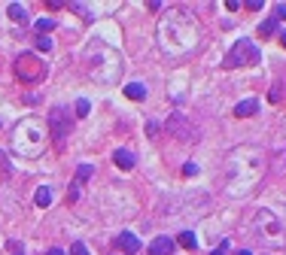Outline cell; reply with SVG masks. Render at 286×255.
Wrapping results in <instances>:
<instances>
[{"label":"cell","instance_id":"5b68a950","mask_svg":"<svg viewBox=\"0 0 286 255\" xmlns=\"http://www.w3.org/2000/svg\"><path fill=\"white\" fill-rule=\"evenodd\" d=\"M113 161H116L122 170H131V167L137 164V158H134V152H131V149H116V152H113Z\"/></svg>","mask_w":286,"mask_h":255},{"label":"cell","instance_id":"cb8c5ba5","mask_svg":"<svg viewBox=\"0 0 286 255\" xmlns=\"http://www.w3.org/2000/svg\"><path fill=\"white\" fill-rule=\"evenodd\" d=\"M9 249H12V255H24L21 252V243H9Z\"/></svg>","mask_w":286,"mask_h":255},{"label":"cell","instance_id":"d4e9b609","mask_svg":"<svg viewBox=\"0 0 286 255\" xmlns=\"http://www.w3.org/2000/svg\"><path fill=\"white\" fill-rule=\"evenodd\" d=\"M274 18H277V21H280V18H286V6H277V15H274Z\"/></svg>","mask_w":286,"mask_h":255},{"label":"cell","instance_id":"484cf974","mask_svg":"<svg viewBox=\"0 0 286 255\" xmlns=\"http://www.w3.org/2000/svg\"><path fill=\"white\" fill-rule=\"evenodd\" d=\"M49 255H64V249H49Z\"/></svg>","mask_w":286,"mask_h":255},{"label":"cell","instance_id":"30bf717a","mask_svg":"<svg viewBox=\"0 0 286 255\" xmlns=\"http://www.w3.org/2000/svg\"><path fill=\"white\" fill-rule=\"evenodd\" d=\"M52 204V192L43 186V189H37V207H49Z\"/></svg>","mask_w":286,"mask_h":255},{"label":"cell","instance_id":"603a6c76","mask_svg":"<svg viewBox=\"0 0 286 255\" xmlns=\"http://www.w3.org/2000/svg\"><path fill=\"white\" fill-rule=\"evenodd\" d=\"M244 6H250V9H262L265 3H262V0H250V3H244Z\"/></svg>","mask_w":286,"mask_h":255},{"label":"cell","instance_id":"277c9868","mask_svg":"<svg viewBox=\"0 0 286 255\" xmlns=\"http://www.w3.org/2000/svg\"><path fill=\"white\" fill-rule=\"evenodd\" d=\"M116 246H119L122 252H137V249H140V240H137L131 231H122V234L116 237Z\"/></svg>","mask_w":286,"mask_h":255},{"label":"cell","instance_id":"5bb4252c","mask_svg":"<svg viewBox=\"0 0 286 255\" xmlns=\"http://www.w3.org/2000/svg\"><path fill=\"white\" fill-rule=\"evenodd\" d=\"M88 110H91V106H88V100H85V97H79V100H76V116H79V119H85V116H88Z\"/></svg>","mask_w":286,"mask_h":255},{"label":"cell","instance_id":"2e32d148","mask_svg":"<svg viewBox=\"0 0 286 255\" xmlns=\"http://www.w3.org/2000/svg\"><path fill=\"white\" fill-rule=\"evenodd\" d=\"M9 170H12V167H9V158H6V152L0 149V176H9Z\"/></svg>","mask_w":286,"mask_h":255},{"label":"cell","instance_id":"d6986e66","mask_svg":"<svg viewBox=\"0 0 286 255\" xmlns=\"http://www.w3.org/2000/svg\"><path fill=\"white\" fill-rule=\"evenodd\" d=\"M229 249H232V246H229V240H223V243L216 246V252H213V255H229Z\"/></svg>","mask_w":286,"mask_h":255},{"label":"cell","instance_id":"ac0fdd59","mask_svg":"<svg viewBox=\"0 0 286 255\" xmlns=\"http://www.w3.org/2000/svg\"><path fill=\"white\" fill-rule=\"evenodd\" d=\"M37 49H40V52H49V49H52L49 37H40V40H37Z\"/></svg>","mask_w":286,"mask_h":255},{"label":"cell","instance_id":"44dd1931","mask_svg":"<svg viewBox=\"0 0 286 255\" xmlns=\"http://www.w3.org/2000/svg\"><path fill=\"white\" fill-rule=\"evenodd\" d=\"M67 198H70V201H76V198H79V183H73V186H70V195H67Z\"/></svg>","mask_w":286,"mask_h":255},{"label":"cell","instance_id":"8fae6325","mask_svg":"<svg viewBox=\"0 0 286 255\" xmlns=\"http://www.w3.org/2000/svg\"><path fill=\"white\" fill-rule=\"evenodd\" d=\"M180 243H183L186 249H195V246H198V240H195L192 231H180Z\"/></svg>","mask_w":286,"mask_h":255},{"label":"cell","instance_id":"8992f818","mask_svg":"<svg viewBox=\"0 0 286 255\" xmlns=\"http://www.w3.org/2000/svg\"><path fill=\"white\" fill-rule=\"evenodd\" d=\"M174 252V240L171 237H155L149 243V255H171Z\"/></svg>","mask_w":286,"mask_h":255},{"label":"cell","instance_id":"7402d4cb","mask_svg":"<svg viewBox=\"0 0 286 255\" xmlns=\"http://www.w3.org/2000/svg\"><path fill=\"white\" fill-rule=\"evenodd\" d=\"M183 173H186V176H195V173H198V167H195V164H186V167H183Z\"/></svg>","mask_w":286,"mask_h":255},{"label":"cell","instance_id":"4fadbf2b","mask_svg":"<svg viewBox=\"0 0 286 255\" xmlns=\"http://www.w3.org/2000/svg\"><path fill=\"white\" fill-rule=\"evenodd\" d=\"M274 27H277V18H268V21H262V27H259V30H262V37H271V33H274Z\"/></svg>","mask_w":286,"mask_h":255},{"label":"cell","instance_id":"e0dca14e","mask_svg":"<svg viewBox=\"0 0 286 255\" xmlns=\"http://www.w3.org/2000/svg\"><path fill=\"white\" fill-rule=\"evenodd\" d=\"M70 255H88V246L85 243H73L70 246Z\"/></svg>","mask_w":286,"mask_h":255},{"label":"cell","instance_id":"6da1fadb","mask_svg":"<svg viewBox=\"0 0 286 255\" xmlns=\"http://www.w3.org/2000/svg\"><path fill=\"white\" fill-rule=\"evenodd\" d=\"M253 231H256V237H259L265 246H271V249H283L286 246L283 225H280V219H277L274 213H268V210H259V213L253 216Z\"/></svg>","mask_w":286,"mask_h":255},{"label":"cell","instance_id":"7a4b0ae2","mask_svg":"<svg viewBox=\"0 0 286 255\" xmlns=\"http://www.w3.org/2000/svg\"><path fill=\"white\" fill-rule=\"evenodd\" d=\"M256 61H259V46L253 40H238L232 46V52L226 55L223 67L226 70H235V67H244V64H256Z\"/></svg>","mask_w":286,"mask_h":255},{"label":"cell","instance_id":"9a60e30c","mask_svg":"<svg viewBox=\"0 0 286 255\" xmlns=\"http://www.w3.org/2000/svg\"><path fill=\"white\" fill-rule=\"evenodd\" d=\"M34 27H37L40 33H46V30H52V27H55V21H52V18H40V21H37Z\"/></svg>","mask_w":286,"mask_h":255},{"label":"cell","instance_id":"52a82bcc","mask_svg":"<svg viewBox=\"0 0 286 255\" xmlns=\"http://www.w3.org/2000/svg\"><path fill=\"white\" fill-rule=\"evenodd\" d=\"M259 113V100L253 97V100H241L238 106H235V116L238 119H250V116H256Z\"/></svg>","mask_w":286,"mask_h":255},{"label":"cell","instance_id":"4316f807","mask_svg":"<svg viewBox=\"0 0 286 255\" xmlns=\"http://www.w3.org/2000/svg\"><path fill=\"white\" fill-rule=\"evenodd\" d=\"M238 255H253V252H250V249H241V252H238Z\"/></svg>","mask_w":286,"mask_h":255},{"label":"cell","instance_id":"83f0119b","mask_svg":"<svg viewBox=\"0 0 286 255\" xmlns=\"http://www.w3.org/2000/svg\"><path fill=\"white\" fill-rule=\"evenodd\" d=\"M280 43H283V46H286V30H283V33H280Z\"/></svg>","mask_w":286,"mask_h":255},{"label":"cell","instance_id":"3957f363","mask_svg":"<svg viewBox=\"0 0 286 255\" xmlns=\"http://www.w3.org/2000/svg\"><path fill=\"white\" fill-rule=\"evenodd\" d=\"M49 125H52V137H55V140H64L67 131H70V116H67V110H64V106H55V110L49 113Z\"/></svg>","mask_w":286,"mask_h":255},{"label":"cell","instance_id":"7c38bea8","mask_svg":"<svg viewBox=\"0 0 286 255\" xmlns=\"http://www.w3.org/2000/svg\"><path fill=\"white\" fill-rule=\"evenodd\" d=\"M91 170H94L91 164H79V167H76V183H85V179L91 176Z\"/></svg>","mask_w":286,"mask_h":255},{"label":"cell","instance_id":"ba28073f","mask_svg":"<svg viewBox=\"0 0 286 255\" xmlns=\"http://www.w3.org/2000/svg\"><path fill=\"white\" fill-rule=\"evenodd\" d=\"M6 9H9V18H12V21H18V24H24V21H27V9H24L21 3H9Z\"/></svg>","mask_w":286,"mask_h":255},{"label":"cell","instance_id":"ffe728a7","mask_svg":"<svg viewBox=\"0 0 286 255\" xmlns=\"http://www.w3.org/2000/svg\"><path fill=\"white\" fill-rule=\"evenodd\" d=\"M146 134L155 137V134H158V122H149V125H146Z\"/></svg>","mask_w":286,"mask_h":255},{"label":"cell","instance_id":"9c48e42d","mask_svg":"<svg viewBox=\"0 0 286 255\" xmlns=\"http://www.w3.org/2000/svg\"><path fill=\"white\" fill-rule=\"evenodd\" d=\"M125 94H128L131 100H143V97H146V88H143L140 82H128V85H125Z\"/></svg>","mask_w":286,"mask_h":255}]
</instances>
